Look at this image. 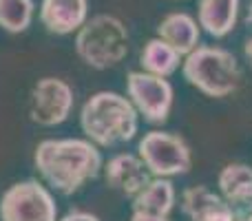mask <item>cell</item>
<instances>
[{
    "label": "cell",
    "mask_w": 252,
    "mask_h": 221,
    "mask_svg": "<svg viewBox=\"0 0 252 221\" xmlns=\"http://www.w3.org/2000/svg\"><path fill=\"white\" fill-rule=\"evenodd\" d=\"M33 164L40 177L60 195H73L102 170V153L89 139H42L35 146Z\"/></svg>",
    "instance_id": "cell-1"
},
{
    "label": "cell",
    "mask_w": 252,
    "mask_h": 221,
    "mask_svg": "<svg viewBox=\"0 0 252 221\" xmlns=\"http://www.w3.org/2000/svg\"><path fill=\"white\" fill-rule=\"evenodd\" d=\"M80 128L97 148H113L137 135L139 113L128 97L115 91H97L80 111Z\"/></svg>",
    "instance_id": "cell-2"
},
{
    "label": "cell",
    "mask_w": 252,
    "mask_h": 221,
    "mask_svg": "<svg viewBox=\"0 0 252 221\" xmlns=\"http://www.w3.org/2000/svg\"><path fill=\"white\" fill-rule=\"evenodd\" d=\"M182 73L190 87L208 97H228L239 89L241 69L228 49L199 44L182 62Z\"/></svg>",
    "instance_id": "cell-3"
},
{
    "label": "cell",
    "mask_w": 252,
    "mask_h": 221,
    "mask_svg": "<svg viewBox=\"0 0 252 221\" xmlns=\"http://www.w3.org/2000/svg\"><path fill=\"white\" fill-rule=\"evenodd\" d=\"M75 53L87 66L97 71L120 64L128 53V31L124 22L109 13H97L75 33Z\"/></svg>",
    "instance_id": "cell-4"
},
{
    "label": "cell",
    "mask_w": 252,
    "mask_h": 221,
    "mask_svg": "<svg viewBox=\"0 0 252 221\" xmlns=\"http://www.w3.org/2000/svg\"><path fill=\"white\" fill-rule=\"evenodd\" d=\"M137 155L153 177H179L190 173L192 151L188 142L177 133L148 130L137 144Z\"/></svg>",
    "instance_id": "cell-5"
},
{
    "label": "cell",
    "mask_w": 252,
    "mask_h": 221,
    "mask_svg": "<svg viewBox=\"0 0 252 221\" xmlns=\"http://www.w3.org/2000/svg\"><path fill=\"white\" fill-rule=\"evenodd\" d=\"M0 221H58L56 199L38 179L16 182L0 197Z\"/></svg>",
    "instance_id": "cell-6"
},
{
    "label": "cell",
    "mask_w": 252,
    "mask_h": 221,
    "mask_svg": "<svg viewBox=\"0 0 252 221\" xmlns=\"http://www.w3.org/2000/svg\"><path fill=\"white\" fill-rule=\"evenodd\" d=\"M126 95L148 124H164L173 111L175 91L170 82L146 71H130L126 75Z\"/></svg>",
    "instance_id": "cell-7"
},
{
    "label": "cell",
    "mask_w": 252,
    "mask_h": 221,
    "mask_svg": "<svg viewBox=\"0 0 252 221\" xmlns=\"http://www.w3.org/2000/svg\"><path fill=\"white\" fill-rule=\"evenodd\" d=\"M73 89L60 78H42L33 84L29 97L31 122L40 126H58L73 111Z\"/></svg>",
    "instance_id": "cell-8"
},
{
    "label": "cell",
    "mask_w": 252,
    "mask_h": 221,
    "mask_svg": "<svg viewBox=\"0 0 252 221\" xmlns=\"http://www.w3.org/2000/svg\"><path fill=\"white\" fill-rule=\"evenodd\" d=\"M104 179L109 184V188L133 199L135 195H139L144 190V186L153 179V175L148 173V168L139 159V155L120 153V155H113L104 164Z\"/></svg>",
    "instance_id": "cell-9"
},
{
    "label": "cell",
    "mask_w": 252,
    "mask_h": 221,
    "mask_svg": "<svg viewBox=\"0 0 252 221\" xmlns=\"http://www.w3.org/2000/svg\"><path fill=\"white\" fill-rule=\"evenodd\" d=\"M182 210L190 221H237V208L208 186L186 188L182 192Z\"/></svg>",
    "instance_id": "cell-10"
},
{
    "label": "cell",
    "mask_w": 252,
    "mask_h": 221,
    "mask_svg": "<svg viewBox=\"0 0 252 221\" xmlns=\"http://www.w3.org/2000/svg\"><path fill=\"white\" fill-rule=\"evenodd\" d=\"M87 0H42L40 22L49 33L69 35L89 20Z\"/></svg>",
    "instance_id": "cell-11"
},
{
    "label": "cell",
    "mask_w": 252,
    "mask_h": 221,
    "mask_svg": "<svg viewBox=\"0 0 252 221\" xmlns=\"http://www.w3.org/2000/svg\"><path fill=\"white\" fill-rule=\"evenodd\" d=\"M157 38L170 44L182 58H186L199 47V22L184 11H173L157 25Z\"/></svg>",
    "instance_id": "cell-12"
},
{
    "label": "cell",
    "mask_w": 252,
    "mask_h": 221,
    "mask_svg": "<svg viewBox=\"0 0 252 221\" xmlns=\"http://www.w3.org/2000/svg\"><path fill=\"white\" fill-rule=\"evenodd\" d=\"M239 0H199L197 22L213 38H226L237 27Z\"/></svg>",
    "instance_id": "cell-13"
},
{
    "label": "cell",
    "mask_w": 252,
    "mask_h": 221,
    "mask_svg": "<svg viewBox=\"0 0 252 221\" xmlns=\"http://www.w3.org/2000/svg\"><path fill=\"white\" fill-rule=\"evenodd\" d=\"M219 195L232 206H248L252 204V166L232 161L221 168L217 177Z\"/></svg>",
    "instance_id": "cell-14"
},
{
    "label": "cell",
    "mask_w": 252,
    "mask_h": 221,
    "mask_svg": "<svg viewBox=\"0 0 252 221\" xmlns=\"http://www.w3.org/2000/svg\"><path fill=\"white\" fill-rule=\"evenodd\" d=\"M175 201H177V190H175L173 182L164 177H153L144 186V190L133 197V213L170 217Z\"/></svg>",
    "instance_id": "cell-15"
},
{
    "label": "cell",
    "mask_w": 252,
    "mask_h": 221,
    "mask_svg": "<svg viewBox=\"0 0 252 221\" xmlns=\"http://www.w3.org/2000/svg\"><path fill=\"white\" fill-rule=\"evenodd\" d=\"M184 62V58L175 51L170 44H166L161 38H153L144 44L142 53H139V64L142 71L157 78H170L175 71L179 69V64Z\"/></svg>",
    "instance_id": "cell-16"
},
{
    "label": "cell",
    "mask_w": 252,
    "mask_h": 221,
    "mask_svg": "<svg viewBox=\"0 0 252 221\" xmlns=\"http://www.w3.org/2000/svg\"><path fill=\"white\" fill-rule=\"evenodd\" d=\"M33 0H0V27L7 33H22L33 20Z\"/></svg>",
    "instance_id": "cell-17"
},
{
    "label": "cell",
    "mask_w": 252,
    "mask_h": 221,
    "mask_svg": "<svg viewBox=\"0 0 252 221\" xmlns=\"http://www.w3.org/2000/svg\"><path fill=\"white\" fill-rule=\"evenodd\" d=\"M60 221H100V217L93 213H87V210H71Z\"/></svg>",
    "instance_id": "cell-18"
},
{
    "label": "cell",
    "mask_w": 252,
    "mask_h": 221,
    "mask_svg": "<svg viewBox=\"0 0 252 221\" xmlns=\"http://www.w3.org/2000/svg\"><path fill=\"white\" fill-rule=\"evenodd\" d=\"M130 221H170V217H161V215H146V213H133Z\"/></svg>",
    "instance_id": "cell-19"
},
{
    "label": "cell",
    "mask_w": 252,
    "mask_h": 221,
    "mask_svg": "<svg viewBox=\"0 0 252 221\" xmlns=\"http://www.w3.org/2000/svg\"><path fill=\"white\" fill-rule=\"evenodd\" d=\"M244 53H246V58H248V62H250V66H252V38L246 40V44H244Z\"/></svg>",
    "instance_id": "cell-20"
},
{
    "label": "cell",
    "mask_w": 252,
    "mask_h": 221,
    "mask_svg": "<svg viewBox=\"0 0 252 221\" xmlns=\"http://www.w3.org/2000/svg\"><path fill=\"white\" fill-rule=\"evenodd\" d=\"M246 20H248V25H252V0H250V7H248V16H246Z\"/></svg>",
    "instance_id": "cell-21"
},
{
    "label": "cell",
    "mask_w": 252,
    "mask_h": 221,
    "mask_svg": "<svg viewBox=\"0 0 252 221\" xmlns=\"http://www.w3.org/2000/svg\"><path fill=\"white\" fill-rule=\"evenodd\" d=\"M237 221H250L248 217H246L244 213H239V210H237Z\"/></svg>",
    "instance_id": "cell-22"
}]
</instances>
